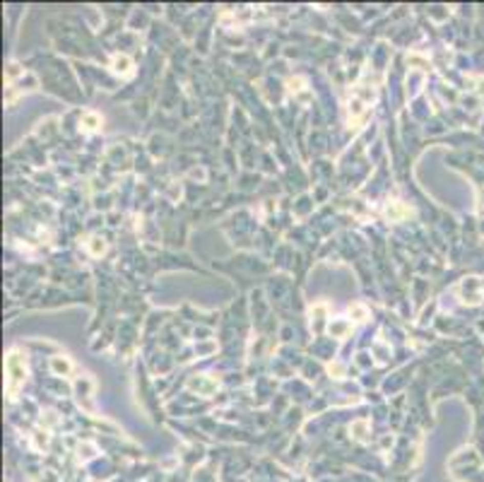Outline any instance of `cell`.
<instances>
[{
  "label": "cell",
  "mask_w": 484,
  "mask_h": 482,
  "mask_svg": "<svg viewBox=\"0 0 484 482\" xmlns=\"http://www.w3.org/2000/svg\"><path fill=\"white\" fill-rule=\"evenodd\" d=\"M24 381H27V359L19 350H10L5 357V391L10 398H15Z\"/></svg>",
  "instance_id": "obj_1"
},
{
  "label": "cell",
  "mask_w": 484,
  "mask_h": 482,
  "mask_svg": "<svg viewBox=\"0 0 484 482\" xmlns=\"http://www.w3.org/2000/svg\"><path fill=\"white\" fill-rule=\"evenodd\" d=\"M328 372H330V374H337V376H340V374H342V367H340V364H330V367H328Z\"/></svg>",
  "instance_id": "obj_14"
},
{
  "label": "cell",
  "mask_w": 484,
  "mask_h": 482,
  "mask_svg": "<svg viewBox=\"0 0 484 482\" xmlns=\"http://www.w3.org/2000/svg\"><path fill=\"white\" fill-rule=\"evenodd\" d=\"M462 297H465V301H470V304H477L479 301V297H482V290H479V280L477 277H470V280H465L460 287Z\"/></svg>",
  "instance_id": "obj_4"
},
{
  "label": "cell",
  "mask_w": 484,
  "mask_h": 482,
  "mask_svg": "<svg viewBox=\"0 0 484 482\" xmlns=\"http://www.w3.org/2000/svg\"><path fill=\"white\" fill-rule=\"evenodd\" d=\"M111 68H113V72H118V75H130V70H133V61H130L128 55H113Z\"/></svg>",
  "instance_id": "obj_5"
},
{
  "label": "cell",
  "mask_w": 484,
  "mask_h": 482,
  "mask_svg": "<svg viewBox=\"0 0 484 482\" xmlns=\"http://www.w3.org/2000/svg\"><path fill=\"white\" fill-rule=\"evenodd\" d=\"M289 89L292 94H301V102H309V92H306V82L301 78H294L289 80Z\"/></svg>",
  "instance_id": "obj_7"
},
{
  "label": "cell",
  "mask_w": 484,
  "mask_h": 482,
  "mask_svg": "<svg viewBox=\"0 0 484 482\" xmlns=\"http://www.w3.org/2000/svg\"><path fill=\"white\" fill-rule=\"evenodd\" d=\"M104 251H106L104 241H99V239H92V253H94V256H102Z\"/></svg>",
  "instance_id": "obj_13"
},
{
  "label": "cell",
  "mask_w": 484,
  "mask_h": 482,
  "mask_svg": "<svg viewBox=\"0 0 484 482\" xmlns=\"http://www.w3.org/2000/svg\"><path fill=\"white\" fill-rule=\"evenodd\" d=\"M366 432H369V422H364V419H359V422L352 425V436L359 439V441H364L366 439Z\"/></svg>",
  "instance_id": "obj_8"
},
{
  "label": "cell",
  "mask_w": 484,
  "mask_h": 482,
  "mask_svg": "<svg viewBox=\"0 0 484 482\" xmlns=\"http://www.w3.org/2000/svg\"><path fill=\"white\" fill-rule=\"evenodd\" d=\"M349 328H352V323H347V321H333V323H330V333H333L335 338H342V335H347Z\"/></svg>",
  "instance_id": "obj_9"
},
{
  "label": "cell",
  "mask_w": 484,
  "mask_h": 482,
  "mask_svg": "<svg viewBox=\"0 0 484 482\" xmlns=\"http://www.w3.org/2000/svg\"><path fill=\"white\" fill-rule=\"evenodd\" d=\"M102 123V119L96 116V113H92V111H87V113H82V126L87 128V130H94L96 126Z\"/></svg>",
  "instance_id": "obj_10"
},
{
  "label": "cell",
  "mask_w": 484,
  "mask_h": 482,
  "mask_svg": "<svg viewBox=\"0 0 484 482\" xmlns=\"http://www.w3.org/2000/svg\"><path fill=\"white\" fill-rule=\"evenodd\" d=\"M51 369H53V374H58V376H65V374H70V359L63 355H58L51 359Z\"/></svg>",
  "instance_id": "obj_6"
},
{
  "label": "cell",
  "mask_w": 484,
  "mask_h": 482,
  "mask_svg": "<svg viewBox=\"0 0 484 482\" xmlns=\"http://www.w3.org/2000/svg\"><path fill=\"white\" fill-rule=\"evenodd\" d=\"M188 388H191V391H195L198 395H212L214 391H217V381H214L212 376L200 374V376H193V379L188 381Z\"/></svg>",
  "instance_id": "obj_3"
},
{
  "label": "cell",
  "mask_w": 484,
  "mask_h": 482,
  "mask_svg": "<svg viewBox=\"0 0 484 482\" xmlns=\"http://www.w3.org/2000/svg\"><path fill=\"white\" fill-rule=\"evenodd\" d=\"M349 316H357L354 321H366V318H369V311H366L364 306H359V304H354V306L349 309Z\"/></svg>",
  "instance_id": "obj_11"
},
{
  "label": "cell",
  "mask_w": 484,
  "mask_h": 482,
  "mask_svg": "<svg viewBox=\"0 0 484 482\" xmlns=\"http://www.w3.org/2000/svg\"><path fill=\"white\" fill-rule=\"evenodd\" d=\"M386 215H388L390 220H400L402 215H407V210H400V207L393 203V205H388V210H386Z\"/></svg>",
  "instance_id": "obj_12"
},
{
  "label": "cell",
  "mask_w": 484,
  "mask_h": 482,
  "mask_svg": "<svg viewBox=\"0 0 484 482\" xmlns=\"http://www.w3.org/2000/svg\"><path fill=\"white\" fill-rule=\"evenodd\" d=\"M371 99H373V87H369V89H354V94L349 97V123H352V126H357V123H361V121H364Z\"/></svg>",
  "instance_id": "obj_2"
}]
</instances>
